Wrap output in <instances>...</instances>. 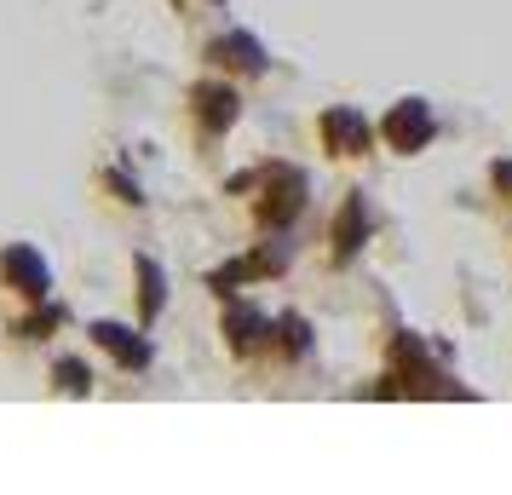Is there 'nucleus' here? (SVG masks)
<instances>
[{
	"label": "nucleus",
	"instance_id": "1",
	"mask_svg": "<svg viewBox=\"0 0 512 495\" xmlns=\"http://www.w3.org/2000/svg\"><path fill=\"white\" fill-rule=\"evenodd\" d=\"M0 271H6V283L18 288V294H29V300H47L52 271H47V260H41L35 248H6V254H0Z\"/></svg>",
	"mask_w": 512,
	"mask_h": 495
},
{
	"label": "nucleus",
	"instance_id": "2",
	"mask_svg": "<svg viewBox=\"0 0 512 495\" xmlns=\"http://www.w3.org/2000/svg\"><path fill=\"white\" fill-rule=\"evenodd\" d=\"M323 139H328L334 156H363V150H369V121L357 116V110H328Z\"/></svg>",
	"mask_w": 512,
	"mask_h": 495
},
{
	"label": "nucleus",
	"instance_id": "3",
	"mask_svg": "<svg viewBox=\"0 0 512 495\" xmlns=\"http://www.w3.org/2000/svg\"><path fill=\"white\" fill-rule=\"evenodd\" d=\"M386 139L397 144V150H420V144L432 139V110L420 104V98H409V104H397L392 121H386Z\"/></svg>",
	"mask_w": 512,
	"mask_h": 495
},
{
	"label": "nucleus",
	"instance_id": "4",
	"mask_svg": "<svg viewBox=\"0 0 512 495\" xmlns=\"http://www.w3.org/2000/svg\"><path fill=\"white\" fill-rule=\"evenodd\" d=\"M93 340L98 346H110L127 369H144V363H150V346H144L133 329H121V323H93Z\"/></svg>",
	"mask_w": 512,
	"mask_h": 495
},
{
	"label": "nucleus",
	"instance_id": "5",
	"mask_svg": "<svg viewBox=\"0 0 512 495\" xmlns=\"http://www.w3.org/2000/svg\"><path fill=\"white\" fill-rule=\"evenodd\" d=\"M369 236V208H363V196H351L346 213H340V225H334V248H340V260L357 254V242Z\"/></svg>",
	"mask_w": 512,
	"mask_h": 495
},
{
	"label": "nucleus",
	"instance_id": "6",
	"mask_svg": "<svg viewBox=\"0 0 512 495\" xmlns=\"http://www.w3.org/2000/svg\"><path fill=\"white\" fill-rule=\"evenodd\" d=\"M196 104H202V127H208V133H219V127H231L236 121V93L231 87H202Z\"/></svg>",
	"mask_w": 512,
	"mask_h": 495
},
{
	"label": "nucleus",
	"instance_id": "7",
	"mask_svg": "<svg viewBox=\"0 0 512 495\" xmlns=\"http://www.w3.org/2000/svg\"><path fill=\"white\" fill-rule=\"evenodd\" d=\"M271 179H277V202H265V213H271V219H288V213L300 208V196H305V173H294V167H277Z\"/></svg>",
	"mask_w": 512,
	"mask_h": 495
},
{
	"label": "nucleus",
	"instance_id": "8",
	"mask_svg": "<svg viewBox=\"0 0 512 495\" xmlns=\"http://www.w3.org/2000/svg\"><path fill=\"white\" fill-rule=\"evenodd\" d=\"M213 58H219V64L231 58L242 70H259V64H265V47H259L254 35H225V41H213Z\"/></svg>",
	"mask_w": 512,
	"mask_h": 495
},
{
	"label": "nucleus",
	"instance_id": "9",
	"mask_svg": "<svg viewBox=\"0 0 512 495\" xmlns=\"http://www.w3.org/2000/svg\"><path fill=\"white\" fill-rule=\"evenodd\" d=\"M139 277H144V317H156L162 311V271H156V260H139Z\"/></svg>",
	"mask_w": 512,
	"mask_h": 495
},
{
	"label": "nucleus",
	"instance_id": "10",
	"mask_svg": "<svg viewBox=\"0 0 512 495\" xmlns=\"http://www.w3.org/2000/svg\"><path fill=\"white\" fill-rule=\"evenodd\" d=\"M58 386H64V392H87V386H93V369L75 363V357H64V363H58Z\"/></svg>",
	"mask_w": 512,
	"mask_h": 495
},
{
	"label": "nucleus",
	"instance_id": "11",
	"mask_svg": "<svg viewBox=\"0 0 512 495\" xmlns=\"http://www.w3.org/2000/svg\"><path fill=\"white\" fill-rule=\"evenodd\" d=\"M231 340H236V346H248V340H259V317H254L248 306H236V311H231Z\"/></svg>",
	"mask_w": 512,
	"mask_h": 495
},
{
	"label": "nucleus",
	"instance_id": "12",
	"mask_svg": "<svg viewBox=\"0 0 512 495\" xmlns=\"http://www.w3.org/2000/svg\"><path fill=\"white\" fill-rule=\"evenodd\" d=\"M282 334H288V346H294V352H305V323H300V317H282Z\"/></svg>",
	"mask_w": 512,
	"mask_h": 495
},
{
	"label": "nucleus",
	"instance_id": "13",
	"mask_svg": "<svg viewBox=\"0 0 512 495\" xmlns=\"http://www.w3.org/2000/svg\"><path fill=\"white\" fill-rule=\"evenodd\" d=\"M495 185H501V190L512 196V162H495Z\"/></svg>",
	"mask_w": 512,
	"mask_h": 495
}]
</instances>
